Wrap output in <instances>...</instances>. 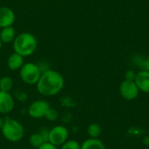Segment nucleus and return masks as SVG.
<instances>
[{"label":"nucleus","instance_id":"obj_1","mask_svg":"<svg viewBox=\"0 0 149 149\" xmlns=\"http://www.w3.org/2000/svg\"><path fill=\"white\" fill-rule=\"evenodd\" d=\"M64 85V78L58 72L46 70L41 74L37 83V90L41 95L50 97L60 93Z\"/></svg>","mask_w":149,"mask_h":149},{"label":"nucleus","instance_id":"obj_2","mask_svg":"<svg viewBox=\"0 0 149 149\" xmlns=\"http://www.w3.org/2000/svg\"><path fill=\"white\" fill-rule=\"evenodd\" d=\"M38 46L36 38L29 32H23L16 36L13 41L14 52L18 53L22 57L31 56L34 53Z\"/></svg>","mask_w":149,"mask_h":149},{"label":"nucleus","instance_id":"obj_17","mask_svg":"<svg viewBox=\"0 0 149 149\" xmlns=\"http://www.w3.org/2000/svg\"><path fill=\"white\" fill-rule=\"evenodd\" d=\"M61 149H80V145L73 140L66 141L61 147Z\"/></svg>","mask_w":149,"mask_h":149},{"label":"nucleus","instance_id":"obj_7","mask_svg":"<svg viewBox=\"0 0 149 149\" xmlns=\"http://www.w3.org/2000/svg\"><path fill=\"white\" fill-rule=\"evenodd\" d=\"M139 88L134 81L124 80L120 86V93L121 96L127 100H134L139 95Z\"/></svg>","mask_w":149,"mask_h":149},{"label":"nucleus","instance_id":"obj_10","mask_svg":"<svg viewBox=\"0 0 149 149\" xmlns=\"http://www.w3.org/2000/svg\"><path fill=\"white\" fill-rule=\"evenodd\" d=\"M134 82L140 91L149 93V71L143 70L139 72L135 76Z\"/></svg>","mask_w":149,"mask_h":149},{"label":"nucleus","instance_id":"obj_4","mask_svg":"<svg viewBox=\"0 0 149 149\" xmlns=\"http://www.w3.org/2000/svg\"><path fill=\"white\" fill-rule=\"evenodd\" d=\"M21 79L28 85H35L38 83L42 72L39 66L34 63H26L20 69Z\"/></svg>","mask_w":149,"mask_h":149},{"label":"nucleus","instance_id":"obj_16","mask_svg":"<svg viewBox=\"0 0 149 149\" xmlns=\"http://www.w3.org/2000/svg\"><path fill=\"white\" fill-rule=\"evenodd\" d=\"M87 134L88 135L93 139H98V137L101 134V127L99 124L93 123L91 124L87 128Z\"/></svg>","mask_w":149,"mask_h":149},{"label":"nucleus","instance_id":"obj_6","mask_svg":"<svg viewBox=\"0 0 149 149\" xmlns=\"http://www.w3.org/2000/svg\"><path fill=\"white\" fill-rule=\"evenodd\" d=\"M51 106L45 100H36L32 102L28 109L29 115L34 119H41L46 116Z\"/></svg>","mask_w":149,"mask_h":149},{"label":"nucleus","instance_id":"obj_20","mask_svg":"<svg viewBox=\"0 0 149 149\" xmlns=\"http://www.w3.org/2000/svg\"><path fill=\"white\" fill-rule=\"evenodd\" d=\"M38 149H57V147L51 144L50 142H45L42 146H40Z\"/></svg>","mask_w":149,"mask_h":149},{"label":"nucleus","instance_id":"obj_9","mask_svg":"<svg viewBox=\"0 0 149 149\" xmlns=\"http://www.w3.org/2000/svg\"><path fill=\"white\" fill-rule=\"evenodd\" d=\"M14 108V100L9 93L0 91V113H9Z\"/></svg>","mask_w":149,"mask_h":149},{"label":"nucleus","instance_id":"obj_22","mask_svg":"<svg viewBox=\"0 0 149 149\" xmlns=\"http://www.w3.org/2000/svg\"><path fill=\"white\" fill-rule=\"evenodd\" d=\"M3 120L0 117V131L2 130V127H3Z\"/></svg>","mask_w":149,"mask_h":149},{"label":"nucleus","instance_id":"obj_23","mask_svg":"<svg viewBox=\"0 0 149 149\" xmlns=\"http://www.w3.org/2000/svg\"><path fill=\"white\" fill-rule=\"evenodd\" d=\"M2 44H3V43H2V41H1V39H0V49H1V47H2Z\"/></svg>","mask_w":149,"mask_h":149},{"label":"nucleus","instance_id":"obj_13","mask_svg":"<svg viewBox=\"0 0 149 149\" xmlns=\"http://www.w3.org/2000/svg\"><path fill=\"white\" fill-rule=\"evenodd\" d=\"M16 38V31L12 26L3 28L0 32V39L2 43H10L13 42Z\"/></svg>","mask_w":149,"mask_h":149},{"label":"nucleus","instance_id":"obj_21","mask_svg":"<svg viewBox=\"0 0 149 149\" xmlns=\"http://www.w3.org/2000/svg\"><path fill=\"white\" fill-rule=\"evenodd\" d=\"M144 68H145V70L149 71V57L144 61Z\"/></svg>","mask_w":149,"mask_h":149},{"label":"nucleus","instance_id":"obj_5","mask_svg":"<svg viewBox=\"0 0 149 149\" xmlns=\"http://www.w3.org/2000/svg\"><path fill=\"white\" fill-rule=\"evenodd\" d=\"M69 132L66 127L63 126L53 127L49 131V142L55 147L62 146L68 139Z\"/></svg>","mask_w":149,"mask_h":149},{"label":"nucleus","instance_id":"obj_15","mask_svg":"<svg viewBox=\"0 0 149 149\" xmlns=\"http://www.w3.org/2000/svg\"><path fill=\"white\" fill-rule=\"evenodd\" d=\"M13 86V80L8 76H3L0 79V91L9 93Z\"/></svg>","mask_w":149,"mask_h":149},{"label":"nucleus","instance_id":"obj_14","mask_svg":"<svg viewBox=\"0 0 149 149\" xmlns=\"http://www.w3.org/2000/svg\"><path fill=\"white\" fill-rule=\"evenodd\" d=\"M80 149H106L103 142L99 139L90 138L83 142Z\"/></svg>","mask_w":149,"mask_h":149},{"label":"nucleus","instance_id":"obj_12","mask_svg":"<svg viewBox=\"0 0 149 149\" xmlns=\"http://www.w3.org/2000/svg\"><path fill=\"white\" fill-rule=\"evenodd\" d=\"M24 65V57L19 55L17 52H13L10 54L7 59V66L11 71L20 70Z\"/></svg>","mask_w":149,"mask_h":149},{"label":"nucleus","instance_id":"obj_3","mask_svg":"<svg viewBox=\"0 0 149 149\" xmlns=\"http://www.w3.org/2000/svg\"><path fill=\"white\" fill-rule=\"evenodd\" d=\"M1 131L3 137L11 142L19 141L24 134V129L23 126L14 119H6L3 121Z\"/></svg>","mask_w":149,"mask_h":149},{"label":"nucleus","instance_id":"obj_11","mask_svg":"<svg viewBox=\"0 0 149 149\" xmlns=\"http://www.w3.org/2000/svg\"><path fill=\"white\" fill-rule=\"evenodd\" d=\"M45 142H49V131L46 129L32 134L30 137V144L34 148L38 149Z\"/></svg>","mask_w":149,"mask_h":149},{"label":"nucleus","instance_id":"obj_8","mask_svg":"<svg viewBox=\"0 0 149 149\" xmlns=\"http://www.w3.org/2000/svg\"><path fill=\"white\" fill-rule=\"evenodd\" d=\"M15 13L14 11L6 6L0 7V28H5L12 26L15 22Z\"/></svg>","mask_w":149,"mask_h":149},{"label":"nucleus","instance_id":"obj_19","mask_svg":"<svg viewBox=\"0 0 149 149\" xmlns=\"http://www.w3.org/2000/svg\"><path fill=\"white\" fill-rule=\"evenodd\" d=\"M135 76H136V73L133 70H128L126 72V75H125L127 80H132V81H134Z\"/></svg>","mask_w":149,"mask_h":149},{"label":"nucleus","instance_id":"obj_18","mask_svg":"<svg viewBox=\"0 0 149 149\" xmlns=\"http://www.w3.org/2000/svg\"><path fill=\"white\" fill-rule=\"evenodd\" d=\"M45 118L48 119V120H51V121H53V120H57V118H58V112L51 107L50 110L48 111V113H47Z\"/></svg>","mask_w":149,"mask_h":149}]
</instances>
